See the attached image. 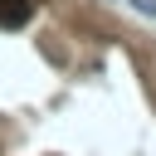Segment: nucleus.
<instances>
[{
    "label": "nucleus",
    "mask_w": 156,
    "mask_h": 156,
    "mask_svg": "<svg viewBox=\"0 0 156 156\" xmlns=\"http://www.w3.org/2000/svg\"><path fill=\"white\" fill-rule=\"evenodd\" d=\"M29 15H34L29 0H0V29H20V24H29Z\"/></svg>",
    "instance_id": "nucleus-1"
}]
</instances>
